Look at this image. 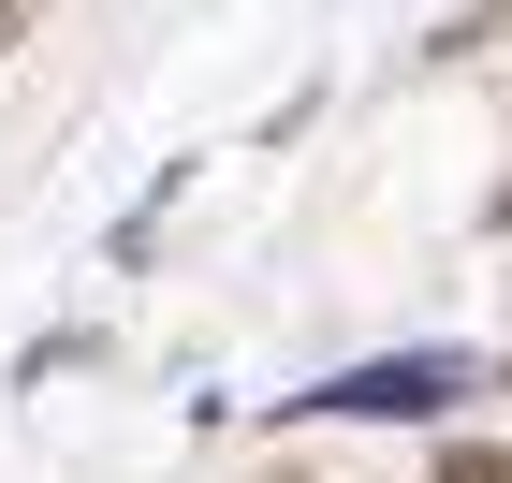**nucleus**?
Segmentation results:
<instances>
[{
    "instance_id": "nucleus-1",
    "label": "nucleus",
    "mask_w": 512,
    "mask_h": 483,
    "mask_svg": "<svg viewBox=\"0 0 512 483\" xmlns=\"http://www.w3.org/2000/svg\"><path fill=\"white\" fill-rule=\"evenodd\" d=\"M469 381H483L469 352H381V366H337V381L293 396V410H337V425H439Z\"/></svg>"
},
{
    "instance_id": "nucleus-2",
    "label": "nucleus",
    "mask_w": 512,
    "mask_h": 483,
    "mask_svg": "<svg viewBox=\"0 0 512 483\" xmlns=\"http://www.w3.org/2000/svg\"><path fill=\"white\" fill-rule=\"evenodd\" d=\"M425 483H512V454H498V440H439V469H425Z\"/></svg>"
},
{
    "instance_id": "nucleus-3",
    "label": "nucleus",
    "mask_w": 512,
    "mask_h": 483,
    "mask_svg": "<svg viewBox=\"0 0 512 483\" xmlns=\"http://www.w3.org/2000/svg\"><path fill=\"white\" fill-rule=\"evenodd\" d=\"M44 15H59V0H0V59H15V44H30Z\"/></svg>"
},
{
    "instance_id": "nucleus-4",
    "label": "nucleus",
    "mask_w": 512,
    "mask_h": 483,
    "mask_svg": "<svg viewBox=\"0 0 512 483\" xmlns=\"http://www.w3.org/2000/svg\"><path fill=\"white\" fill-rule=\"evenodd\" d=\"M483 220H498V235H512V176H498V205H483Z\"/></svg>"
}]
</instances>
